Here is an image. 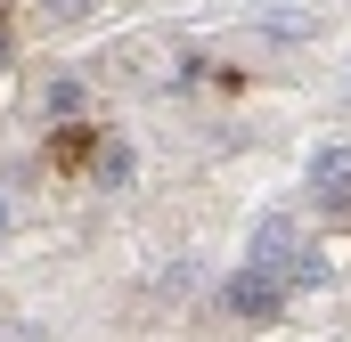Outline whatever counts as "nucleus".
I'll list each match as a JSON object with an SVG mask.
<instances>
[{"label": "nucleus", "mask_w": 351, "mask_h": 342, "mask_svg": "<svg viewBox=\"0 0 351 342\" xmlns=\"http://www.w3.org/2000/svg\"><path fill=\"white\" fill-rule=\"evenodd\" d=\"M131 179H139V147H131L123 131H106L98 155H90V187H131Z\"/></svg>", "instance_id": "5"}, {"label": "nucleus", "mask_w": 351, "mask_h": 342, "mask_svg": "<svg viewBox=\"0 0 351 342\" xmlns=\"http://www.w3.org/2000/svg\"><path fill=\"white\" fill-rule=\"evenodd\" d=\"M82 106H90L82 74H49V82H41V114H49V122H66V114H82Z\"/></svg>", "instance_id": "6"}, {"label": "nucleus", "mask_w": 351, "mask_h": 342, "mask_svg": "<svg viewBox=\"0 0 351 342\" xmlns=\"http://www.w3.org/2000/svg\"><path fill=\"white\" fill-rule=\"evenodd\" d=\"M221 310L245 318V326H262V318L286 310V285H278L269 269H229V277H221Z\"/></svg>", "instance_id": "1"}, {"label": "nucleus", "mask_w": 351, "mask_h": 342, "mask_svg": "<svg viewBox=\"0 0 351 342\" xmlns=\"http://www.w3.org/2000/svg\"><path fill=\"white\" fill-rule=\"evenodd\" d=\"M294 245H302V220H294V212H262V220L245 228V269H269V277H278V269L294 261Z\"/></svg>", "instance_id": "2"}, {"label": "nucleus", "mask_w": 351, "mask_h": 342, "mask_svg": "<svg viewBox=\"0 0 351 342\" xmlns=\"http://www.w3.org/2000/svg\"><path fill=\"white\" fill-rule=\"evenodd\" d=\"M8 57H16V41H8V25H0V74H8Z\"/></svg>", "instance_id": "8"}, {"label": "nucleus", "mask_w": 351, "mask_h": 342, "mask_svg": "<svg viewBox=\"0 0 351 342\" xmlns=\"http://www.w3.org/2000/svg\"><path fill=\"white\" fill-rule=\"evenodd\" d=\"M33 8H41V16H90L98 0H33Z\"/></svg>", "instance_id": "7"}, {"label": "nucleus", "mask_w": 351, "mask_h": 342, "mask_svg": "<svg viewBox=\"0 0 351 342\" xmlns=\"http://www.w3.org/2000/svg\"><path fill=\"white\" fill-rule=\"evenodd\" d=\"M278 285H286V302H302V293H327V285H335V253L302 237V245H294V261L278 269Z\"/></svg>", "instance_id": "4"}, {"label": "nucleus", "mask_w": 351, "mask_h": 342, "mask_svg": "<svg viewBox=\"0 0 351 342\" xmlns=\"http://www.w3.org/2000/svg\"><path fill=\"white\" fill-rule=\"evenodd\" d=\"M8 220H16V204H8V196H0V237H8Z\"/></svg>", "instance_id": "9"}, {"label": "nucleus", "mask_w": 351, "mask_h": 342, "mask_svg": "<svg viewBox=\"0 0 351 342\" xmlns=\"http://www.w3.org/2000/svg\"><path fill=\"white\" fill-rule=\"evenodd\" d=\"M311 196H319L327 212H351V139L311 147Z\"/></svg>", "instance_id": "3"}]
</instances>
